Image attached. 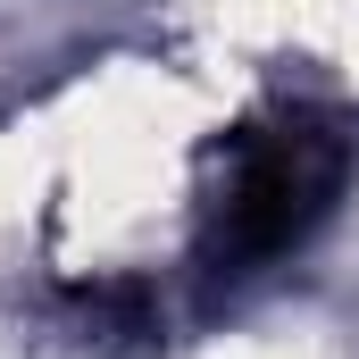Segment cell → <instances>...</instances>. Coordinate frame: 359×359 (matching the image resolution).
Masks as SVG:
<instances>
[{"label":"cell","instance_id":"7a4b0ae2","mask_svg":"<svg viewBox=\"0 0 359 359\" xmlns=\"http://www.w3.org/2000/svg\"><path fill=\"white\" fill-rule=\"evenodd\" d=\"M67 334H76V343L151 334V301H142V284H76V292H67Z\"/></svg>","mask_w":359,"mask_h":359},{"label":"cell","instance_id":"6da1fadb","mask_svg":"<svg viewBox=\"0 0 359 359\" xmlns=\"http://www.w3.org/2000/svg\"><path fill=\"white\" fill-rule=\"evenodd\" d=\"M343 168H351L343 134L309 109H276L259 126H243L234 151H226V176L209 192L201 259L217 276H251L284 251H301L326 226V209L343 192Z\"/></svg>","mask_w":359,"mask_h":359}]
</instances>
